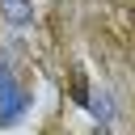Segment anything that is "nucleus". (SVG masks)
Instances as JSON below:
<instances>
[{
	"label": "nucleus",
	"instance_id": "f257e3e1",
	"mask_svg": "<svg viewBox=\"0 0 135 135\" xmlns=\"http://www.w3.org/2000/svg\"><path fill=\"white\" fill-rule=\"evenodd\" d=\"M21 114H25V93H21V84L8 76V68H0V127L17 122Z\"/></svg>",
	"mask_w": 135,
	"mask_h": 135
},
{
	"label": "nucleus",
	"instance_id": "f03ea898",
	"mask_svg": "<svg viewBox=\"0 0 135 135\" xmlns=\"http://www.w3.org/2000/svg\"><path fill=\"white\" fill-rule=\"evenodd\" d=\"M0 17L8 25H30L34 21V4L30 0H0Z\"/></svg>",
	"mask_w": 135,
	"mask_h": 135
},
{
	"label": "nucleus",
	"instance_id": "7ed1b4c3",
	"mask_svg": "<svg viewBox=\"0 0 135 135\" xmlns=\"http://www.w3.org/2000/svg\"><path fill=\"white\" fill-rule=\"evenodd\" d=\"M89 110H93L101 122H110V97H105V93H101V97H93V101H89Z\"/></svg>",
	"mask_w": 135,
	"mask_h": 135
}]
</instances>
